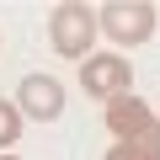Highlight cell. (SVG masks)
I'll return each instance as SVG.
<instances>
[{"mask_svg": "<svg viewBox=\"0 0 160 160\" xmlns=\"http://www.w3.org/2000/svg\"><path fill=\"white\" fill-rule=\"evenodd\" d=\"M128 86H133V59H123V53H91L80 64V91L96 102H118V96H128Z\"/></svg>", "mask_w": 160, "mask_h": 160, "instance_id": "cell-4", "label": "cell"}, {"mask_svg": "<svg viewBox=\"0 0 160 160\" xmlns=\"http://www.w3.org/2000/svg\"><path fill=\"white\" fill-rule=\"evenodd\" d=\"M96 27H102V32L118 43V53H123V48H139V43L155 38L160 6H155V0H112V6L96 11Z\"/></svg>", "mask_w": 160, "mask_h": 160, "instance_id": "cell-2", "label": "cell"}, {"mask_svg": "<svg viewBox=\"0 0 160 160\" xmlns=\"http://www.w3.org/2000/svg\"><path fill=\"white\" fill-rule=\"evenodd\" d=\"M22 123H27V118H22V107L0 96V155H6V149H11L16 139H22Z\"/></svg>", "mask_w": 160, "mask_h": 160, "instance_id": "cell-6", "label": "cell"}, {"mask_svg": "<svg viewBox=\"0 0 160 160\" xmlns=\"http://www.w3.org/2000/svg\"><path fill=\"white\" fill-rule=\"evenodd\" d=\"M102 123H107V133H112L118 144H160V112H155L149 102H139L133 91L118 96V102H107Z\"/></svg>", "mask_w": 160, "mask_h": 160, "instance_id": "cell-3", "label": "cell"}, {"mask_svg": "<svg viewBox=\"0 0 160 160\" xmlns=\"http://www.w3.org/2000/svg\"><path fill=\"white\" fill-rule=\"evenodd\" d=\"M102 160H160V144H112Z\"/></svg>", "mask_w": 160, "mask_h": 160, "instance_id": "cell-7", "label": "cell"}, {"mask_svg": "<svg viewBox=\"0 0 160 160\" xmlns=\"http://www.w3.org/2000/svg\"><path fill=\"white\" fill-rule=\"evenodd\" d=\"M16 107H22V118H32V123H53V118L64 112V86H59L53 75H22Z\"/></svg>", "mask_w": 160, "mask_h": 160, "instance_id": "cell-5", "label": "cell"}, {"mask_svg": "<svg viewBox=\"0 0 160 160\" xmlns=\"http://www.w3.org/2000/svg\"><path fill=\"white\" fill-rule=\"evenodd\" d=\"M0 160H22V155H0Z\"/></svg>", "mask_w": 160, "mask_h": 160, "instance_id": "cell-8", "label": "cell"}, {"mask_svg": "<svg viewBox=\"0 0 160 160\" xmlns=\"http://www.w3.org/2000/svg\"><path fill=\"white\" fill-rule=\"evenodd\" d=\"M96 38H102V27H96V11H91V6H80V0L53 6V16H48V43H53V53H59V59L86 64Z\"/></svg>", "mask_w": 160, "mask_h": 160, "instance_id": "cell-1", "label": "cell"}]
</instances>
